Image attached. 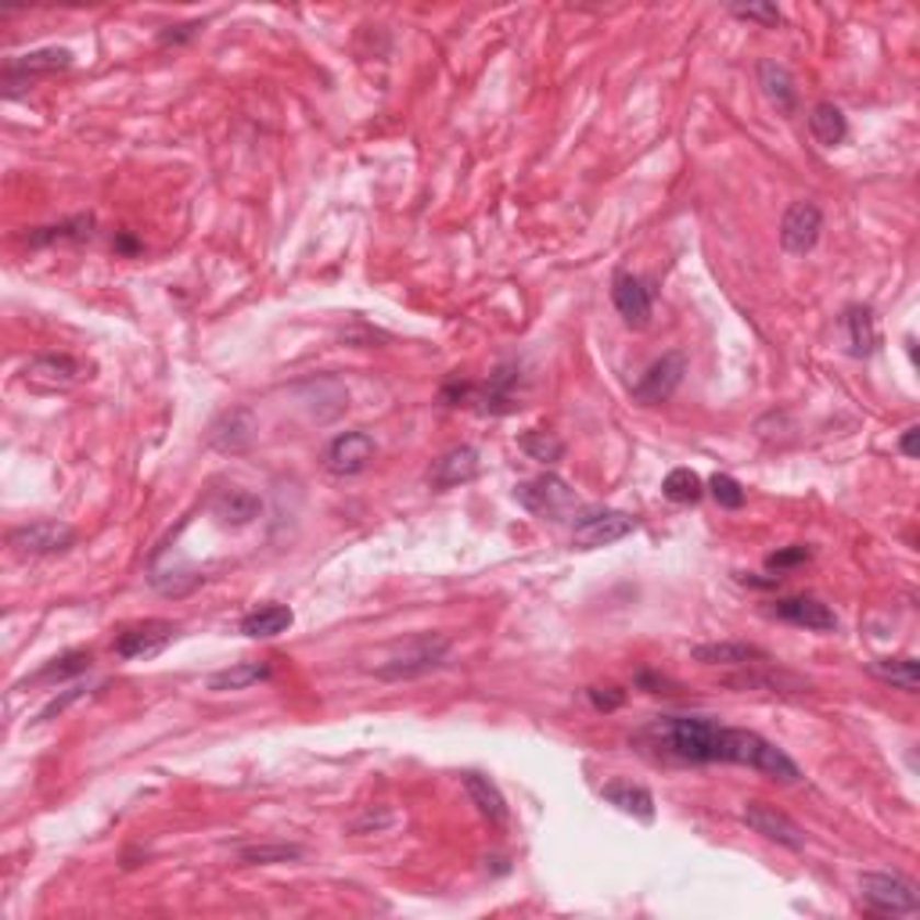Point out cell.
I'll return each instance as SVG.
<instances>
[{
	"instance_id": "cell-40",
	"label": "cell",
	"mask_w": 920,
	"mask_h": 920,
	"mask_svg": "<svg viewBox=\"0 0 920 920\" xmlns=\"http://www.w3.org/2000/svg\"><path fill=\"white\" fill-rule=\"evenodd\" d=\"M917 435H920V429L917 424H910V429L902 432V439H899V450H902V457H917Z\"/></svg>"
},
{
	"instance_id": "cell-6",
	"label": "cell",
	"mask_w": 920,
	"mask_h": 920,
	"mask_svg": "<svg viewBox=\"0 0 920 920\" xmlns=\"http://www.w3.org/2000/svg\"><path fill=\"white\" fill-rule=\"evenodd\" d=\"M177 622L170 618H148L137 622V626H126L120 637L112 640V651L123 658V662H140V658H155L162 655L166 647L177 640Z\"/></svg>"
},
{
	"instance_id": "cell-27",
	"label": "cell",
	"mask_w": 920,
	"mask_h": 920,
	"mask_svg": "<svg viewBox=\"0 0 920 920\" xmlns=\"http://www.w3.org/2000/svg\"><path fill=\"white\" fill-rule=\"evenodd\" d=\"M866 672L891 683V686H899V691H906V694L920 691V662L917 658H877V662L866 666Z\"/></svg>"
},
{
	"instance_id": "cell-1",
	"label": "cell",
	"mask_w": 920,
	"mask_h": 920,
	"mask_svg": "<svg viewBox=\"0 0 920 920\" xmlns=\"http://www.w3.org/2000/svg\"><path fill=\"white\" fill-rule=\"evenodd\" d=\"M640 756L655 762H677V766H708V762H730L748 766L776 784H798V762L756 730L719 727L708 716H658L633 734Z\"/></svg>"
},
{
	"instance_id": "cell-24",
	"label": "cell",
	"mask_w": 920,
	"mask_h": 920,
	"mask_svg": "<svg viewBox=\"0 0 920 920\" xmlns=\"http://www.w3.org/2000/svg\"><path fill=\"white\" fill-rule=\"evenodd\" d=\"M292 622H295V615L288 604H263L241 618V633L252 640H270V637H281Z\"/></svg>"
},
{
	"instance_id": "cell-34",
	"label": "cell",
	"mask_w": 920,
	"mask_h": 920,
	"mask_svg": "<svg viewBox=\"0 0 920 920\" xmlns=\"http://www.w3.org/2000/svg\"><path fill=\"white\" fill-rule=\"evenodd\" d=\"M708 489H712V497H716L719 508H727V511L745 508V497H748V492H745L741 482H737V478H730V475H712Z\"/></svg>"
},
{
	"instance_id": "cell-10",
	"label": "cell",
	"mask_w": 920,
	"mask_h": 920,
	"mask_svg": "<svg viewBox=\"0 0 920 920\" xmlns=\"http://www.w3.org/2000/svg\"><path fill=\"white\" fill-rule=\"evenodd\" d=\"M686 374V356L683 353H666L662 360H655L651 367L640 374V382L633 385V399L640 407H658L677 393Z\"/></svg>"
},
{
	"instance_id": "cell-29",
	"label": "cell",
	"mask_w": 920,
	"mask_h": 920,
	"mask_svg": "<svg viewBox=\"0 0 920 920\" xmlns=\"http://www.w3.org/2000/svg\"><path fill=\"white\" fill-rule=\"evenodd\" d=\"M727 686H741V691H756V686H762V691H787V686H792V691H806V680H798V677H792V672H781V669H770V672H737V677H727L723 680Z\"/></svg>"
},
{
	"instance_id": "cell-2",
	"label": "cell",
	"mask_w": 920,
	"mask_h": 920,
	"mask_svg": "<svg viewBox=\"0 0 920 920\" xmlns=\"http://www.w3.org/2000/svg\"><path fill=\"white\" fill-rule=\"evenodd\" d=\"M446 655H450L446 637H439V633H418V637L407 640L404 647H396L374 672H378L382 680H418L424 672L443 666Z\"/></svg>"
},
{
	"instance_id": "cell-23",
	"label": "cell",
	"mask_w": 920,
	"mask_h": 920,
	"mask_svg": "<svg viewBox=\"0 0 920 920\" xmlns=\"http://www.w3.org/2000/svg\"><path fill=\"white\" fill-rule=\"evenodd\" d=\"M841 331H845V342H849L852 356H871L877 349L874 314L866 306H849L845 314H841Z\"/></svg>"
},
{
	"instance_id": "cell-36",
	"label": "cell",
	"mask_w": 920,
	"mask_h": 920,
	"mask_svg": "<svg viewBox=\"0 0 920 920\" xmlns=\"http://www.w3.org/2000/svg\"><path fill=\"white\" fill-rule=\"evenodd\" d=\"M813 557V550L806 547V543H795V547H784V550H776L766 557V568H773V572H792V568L798 565H806Z\"/></svg>"
},
{
	"instance_id": "cell-8",
	"label": "cell",
	"mask_w": 920,
	"mask_h": 920,
	"mask_svg": "<svg viewBox=\"0 0 920 920\" xmlns=\"http://www.w3.org/2000/svg\"><path fill=\"white\" fill-rule=\"evenodd\" d=\"M374 453H378V443L367 432H342L323 450V468L339 478H353L371 468Z\"/></svg>"
},
{
	"instance_id": "cell-3",
	"label": "cell",
	"mask_w": 920,
	"mask_h": 920,
	"mask_svg": "<svg viewBox=\"0 0 920 920\" xmlns=\"http://www.w3.org/2000/svg\"><path fill=\"white\" fill-rule=\"evenodd\" d=\"M860 899L866 910H874L881 917H917L920 913L917 885L899 874H863Z\"/></svg>"
},
{
	"instance_id": "cell-19",
	"label": "cell",
	"mask_w": 920,
	"mask_h": 920,
	"mask_svg": "<svg viewBox=\"0 0 920 920\" xmlns=\"http://www.w3.org/2000/svg\"><path fill=\"white\" fill-rule=\"evenodd\" d=\"M25 378H30L33 385H41V388H65V385L83 378V367H80V360H72L65 353H47V356L30 360Z\"/></svg>"
},
{
	"instance_id": "cell-37",
	"label": "cell",
	"mask_w": 920,
	"mask_h": 920,
	"mask_svg": "<svg viewBox=\"0 0 920 920\" xmlns=\"http://www.w3.org/2000/svg\"><path fill=\"white\" fill-rule=\"evenodd\" d=\"M587 697L598 712H615V708H622V702H626V691H618V686H590Z\"/></svg>"
},
{
	"instance_id": "cell-22",
	"label": "cell",
	"mask_w": 920,
	"mask_h": 920,
	"mask_svg": "<svg viewBox=\"0 0 920 920\" xmlns=\"http://www.w3.org/2000/svg\"><path fill=\"white\" fill-rule=\"evenodd\" d=\"M90 235H94V216L80 213V216L61 219V224L33 227L30 235H25V245H30V249H44V245H61V241H87Z\"/></svg>"
},
{
	"instance_id": "cell-28",
	"label": "cell",
	"mask_w": 920,
	"mask_h": 920,
	"mask_svg": "<svg viewBox=\"0 0 920 920\" xmlns=\"http://www.w3.org/2000/svg\"><path fill=\"white\" fill-rule=\"evenodd\" d=\"M270 677V666L266 662H238L230 669H219L209 677V691H245V686H252L259 680Z\"/></svg>"
},
{
	"instance_id": "cell-42",
	"label": "cell",
	"mask_w": 920,
	"mask_h": 920,
	"mask_svg": "<svg viewBox=\"0 0 920 920\" xmlns=\"http://www.w3.org/2000/svg\"><path fill=\"white\" fill-rule=\"evenodd\" d=\"M115 249H120V252H137V245L129 241V238H120V241H115Z\"/></svg>"
},
{
	"instance_id": "cell-26",
	"label": "cell",
	"mask_w": 920,
	"mask_h": 920,
	"mask_svg": "<svg viewBox=\"0 0 920 920\" xmlns=\"http://www.w3.org/2000/svg\"><path fill=\"white\" fill-rule=\"evenodd\" d=\"M809 129L824 148H838L841 140L849 137V120L838 105H831V101H820V105H813V112H809Z\"/></svg>"
},
{
	"instance_id": "cell-14",
	"label": "cell",
	"mask_w": 920,
	"mask_h": 920,
	"mask_svg": "<svg viewBox=\"0 0 920 920\" xmlns=\"http://www.w3.org/2000/svg\"><path fill=\"white\" fill-rule=\"evenodd\" d=\"M770 615L776 618H784V622H792V626H802V629H813V633H831L838 629V615L827 607L820 598H781V601H773L770 604Z\"/></svg>"
},
{
	"instance_id": "cell-13",
	"label": "cell",
	"mask_w": 920,
	"mask_h": 920,
	"mask_svg": "<svg viewBox=\"0 0 920 920\" xmlns=\"http://www.w3.org/2000/svg\"><path fill=\"white\" fill-rule=\"evenodd\" d=\"M612 303L618 309V317L629 323V328H647L651 323V314H655V299H651V288L637 277V274H615L612 281Z\"/></svg>"
},
{
	"instance_id": "cell-39",
	"label": "cell",
	"mask_w": 920,
	"mask_h": 920,
	"mask_svg": "<svg viewBox=\"0 0 920 920\" xmlns=\"http://www.w3.org/2000/svg\"><path fill=\"white\" fill-rule=\"evenodd\" d=\"M202 30V22H188V25H170V30H162L155 41H159V47H180V44H188L194 41V33Z\"/></svg>"
},
{
	"instance_id": "cell-25",
	"label": "cell",
	"mask_w": 920,
	"mask_h": 920,
	"mask_svg": "<svg viewBox=\"0 0 920 920\" xmlns=\"http://www.w3.org/2000/svg\"><path fill=\"white\" fill-rule=\"evenodd\" d=\"M213 511H216V518L224 525H249L252 518H259V511H263V503H259L255 492L235 486V489L219 492L216 503H213Z\"/></svg>"
},
{
	"instance_id": "cell-41",
	"label": "cell",
	"mask_w": 920,
	"mask_h": 920,
	"mask_svg": "<svg viewBox=\"0 0 920 920\" xmlns=\"http://www.w3.org/2000/svg\"><path fill=\"white\" fill-rule=\"evenodd\" d=\"M781 579L784 576H741V582H748V587H762V590H776Z\"/></svg>"
},
{
	"instance_id": "cell-5",
	"label": "cell",
	"mask_w": 920,
	"mask_h": 920,
	"mask_svg": "<svg viewBox=\"0 0 920 920\" xmlns=\"http://www.w3.org/2000/svg\"><path fill=\"white\" fill-rule=\"evenodd\" d=\"M76 543V529L55 522V518H41V522L19 525L15 533L8 536V547L19 557H55L65 554Z\"/></svg>"
},
{
	"instance_id": "cell-4",
	"label": "cell",
	"mask_w": 920,
	"mask_h": 920,
	"mask_svg": "<svg viewBox=\"0 0 920 920\" xmlns=\"http://www.w3.org/2000/svg\"><path fill=\"white\" fill-rule=\"evenodd\" d=\"M514 500L522 503V508H525L529 514L550 518V522H565V518L579 508L576 489L568 486L565 478H557V475H550V472L529 478V482H518Z\"/></svg>"
},
{
	"instance_id": "cell-15",
	"label": "cell",
	"mask_w": 920,
	"mask_h": 920,
	"mask_svg": "<svg viewBox=\"0 0 920 920\" xmlns=\"http://www.w3.org/2000/svg\"><path fill=\"white\" fill-rule=\"evenodd\" d=\"M691 658L702 666H734V669H745V666H770V655L762 651L756 644H745V640H716V644H697L691 647Z\"/></svg>"
},
{
	"instance_id": "cell-30",
	"label": "cell",
	"mask_w": 920,
	"mask_h": 920,
	"mask_svg": "<svg viewBox=\"0 0 920 920\" xmlns=\"http://www.w3.org/2000/svg\"><path fill=\"white\" fill-rule=\"evenodd\" d=\"M94 666V655L90 651H65L61 658H50V662L36 672V683H61V680H72V677H83Z\"/></svg>"
},
{
	"instance_id": "cell-9",
	"label": "cell",
	"mask_w": 920,
	"mask_h": 920,
	"mask_svg": "<svg viewBox=\"0 0 920 920\" xmlns=\"http://www.w3.org/2000/svg\"><path fill=\"white\" fill-rule=\"evenodd\" d=\"M741 820L766 841H776V845H784L792 852L806 849V831H802L792 816L781 813L776 806H766V802H748V806L741 809Z\"/></svg>"
},
{
	"instance_id": "cell-17",
	"label": "cell",
	"mask_w": 920,
	"mask_h": 920,
	"mask_svg": "<svg viewBox=\"0 0 920 920\" xmlns=\"http://www.w3.org/2000/svg\"><path fill=\"white\" fill-rule=\"evenodd\" d=\"M475 475H478V450L475 446H453L432 464L429 482H432V489H453V486L472 482Z\"/></svg>"
},
{
	"instance_id": "cell-7",
	"label": "cell",
	"mask_w": 920,
	"mask_h": 920,
	"mask_svg": "<svg viewBox=\"0 0 920 920\" xmlns=\"http://www.w3.org/2000/svg\"><path fill=\"white\" fill-rule=\"evenodd\" d=\"M637 529V518L626 511H587L572 529V543L582 550L612 547V543L626 539Z\"/></svg>"
},
{
	"instance_id": "cell-33",
	"label": "cell",
	"mask_w": 920,
	"mask_h": 920,
	"mask_svg": "<svg viewBox=\"0 0 920 920\" xmlns=\"http://www.w3.org/2000/svg\"><path fill=\"white\" fill-rule=\"evenodd\" d=\"M238 856H241V863L270 866V863H295V860H303V849L299 845H245Z\"/></svg>"
},
{
	"instance_id": "cell-16",
	"label": "cell",
	"mask_w": 920,
	"mask_h": 920,
	"mask_svg": "<svg viewBox=\"0 0 920 920\" xmlns=\"http://www.w3.org/2000/svg\"><path fill=\"white\" fill-rule=\"evenodd\" d=\"M252 439H255V418H252V410H245V407L219 413V418L213 421V429H209V446L219 450V453L249 450Z\"/></svg>"
},
{
	"instance_id": "cell-21",
	"label": "cell",
	"mask_w": 920,
	"mask_h": 920,
	"mask_svg": "<svg viewBox=\"0 0 920 920\" xmlns=\"http://www.w3.org/2000/svg\"><path fill=\"white\" fill-rule=\"evenodd\" d=\"M461 784H464V792H468V798L475 802V809L482 813L489 824H497V827L508 824V798H503V792L486 773H475V770L464 773Z\"/></svg>"
},
{
	"instance_id": "cell-38",
	"label": "cell",
	"mask_w": 920,
	"mask_h": 920,
	"mask_svg": "<svg viewBox=\"0 0 920 920\" xmlns=\"http://www.w3.org/2000/svg\"><path fill=\"white\" fill-rule=\"evenodd\" d=\"M637 686L647 694H677V683H672L669 677H662V672H651V669H640L637 677Z\"/></svg>"
},
{
	"instance_id": "cell-20",
	"label": "cell",
	"mask_w": 920,
	"mask_h": 920,
	"mask_svg": "<svg viewBox=\"0 0 920 920\" xmlns=\"http://www.w3.org/2000/svg\"><path fill=\"white\" fill-rule=\"evenodd\" d=\"M601 795H604V802H612V806H615L618 813L633 816V820H640V824H651V820H655V795L647 792V787H640V784H633V781H612V784L601 787Z\"/></svg>"
},
{
	"instance_id": "cell-31",
	"label": "cell",
	"mask_w": 920,
	"mask_h": 920,
	"mask_svg": "<svg viewBox=\"0 0 920 920\" xmlns=\"http://www.w3.org/2000/svg\"><path fill=\"white\" fill-rule=\"evenodd\" d=\"M662 492L672 503H697L705 497V482H702V475L691 468H672L662 482Z\"/></svg>"
},
{
	"instance_id": "cell-12",
	"label": "cell",
	"mask_w": 920,
	"mask_h": 920,
	"mask_svg": "<svg viewBox=\"0 0 920 920\" xmlns=\"http://www.w3.org/2000/svg\"><path fill=\"white\" fill-rule=\"evenodd\" d=\"M72 65V50L65 47H41V50H30V55H15L4 61V87L8 94H15L19 87H25L33 80V76H50V72H61Z\"/></svg>"
},
{
	"instance_id": "cell-18",
	"label": "cell",
	"mask_w": 920,
	"mask_h": 920,
	"mask_svg": "<svg viewBox=\"0 0 920 920\" xmlns=\"http://www.w3.org/2000/svg\"><path fill=\"white\" fill-rule=\"evenodd\" d=\"M759 87H762V98H766L781 115H792L798 109L795 76L787 72L781 61H773V58L759 61Z\"/></svg>"
},
{
	"instance_id": "cell-35",
	"label": "cell",
	"mask_w": 920,
	"mask_h": 920,
	"mask_svg": "<svg viewBox=\"0 0 920 920\" xmlns=\"http://www.w3.org/2000/svg\"><path fill=\"white\" fill-rule=\"evenodd\" d=\"M730 15L741 19V22L766 25V30H776V25H784V15H781V8H776V4H734Z\"/></svg>"
},
{
	"instance_id": "cell-32",
	"label": "cell",
	"mask_w": 920,
	"mask_h": 920,
	"mask_svg": "<svg viewBox=\"0 0 920 920\" xmlns=\"http://www.w3.org/2000/svg\"><path fill=\"white\" fill-rule=\"evenodd\" d=\"M518 446H522L529 457L539 461V464H557L565 457V443L557 439L554 432H525L522 439H518Z\"/></svg>"
},
{
	"instance_id": "cell-11",
	"label": "cell",
	"mask_w": 920,
	"mask_h": 920,
	"mask_svg": "<svg viewBox=\"0 0 920 920\" xmlns=\"http://www.w3.org/2000/svg\"><path fill=\"white\" fill-rule=\"evenodd\" d=\"M820 230H824V213L820 205L802 198L795 202L792 209L784 213L781 219V245L787 255H809L816 249V241H820Z\"/></svg>"
}]
</instances>
